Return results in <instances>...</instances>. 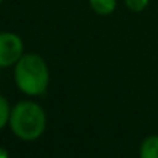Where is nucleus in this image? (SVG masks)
<instances>
[{"instance_id": "nucleus-1", "label": "nucleus", "mask_w": 158, "mask_h": 158, "mask_svg": "<svg viewBox=\"0 0 158 158\" xmlns=\"http://www.w3.org/2000/svg\"><path fill=\"white\" fill-rule=\"evenodd\" d=\"M14 78L19 89L28 95H42L49 83V71L37 54H26L15 63Z\"/></svg>"}, {"instance_id": "nucleus-2", "label": "nucleus", "mask_w": 158, "mask_h": 158, "mask_svg": "<svg viewBox=\"0 0 158 158\" xmlns=\"http://www.w3.org/2000/svg\"><path fill=\"white\" fill-rule=\"evenodd\" d=\"M11 131L22 140L39 138L46 126L45 110L34 102H20L12 107L9 117Z\"/></svg>"}, {"instance_id": "nucleus-3", "label": "nucleus", "mask_w": 158, "mask_h": 158, "mask_svg": "<svg viewBox=\"0 0 158 158\" xmlns=\"http://www.w3.org/2000/svg\"><path fill=\"white\" fill-rule=\"evenodd\" d=\"M23 43L12 32H0V68L11 66L22 58Z\"/></svg>"}, {"instance_id": "nucleus-4", "label": "nucleus", "mask_w": 158, "mask_h": 158, "mask_svg": "<svg viewBox=\"0 0 158 158\" xmlns=\"http://www.w3.org/2000/svg\"><path fill=\"white\" fill-rule=\"evenodd\" d=\"M140 158H158V135H151L141 143Z\"/></svg>"}, {"instance_id": "nucleus-5", "label": "nucleus", "mask_w": 158, "mask_h": 158, "mask_svg": "<svg viewBox=\"0 0 158 158\" xmlns=\"http://www.w3.org/2000/svg\"><path fill=\"white\" fill-rule=\"evenodd\" d=\"M89 5L97 14L107 15V14L114 12V9L117 6V0H89Z\"/></svg>"}, {"instance_id": "nucleus-6", "label": "nucleus", "mask_w": 158, "mask_h": 158, "mask_svg": "<svg viewBox=\"0 0 158 158\" xmlns=\"http://www.w3.org/2000/svg\"><path fill=\"white\" fill-rule=\"evenodd\" d=\"M9 117H11V110H9L8 100L0 95V129H3V126L9 121Z\"/></svg>"}, {"instance_id": "nucleus-7", "label": "nucleus", "mask_w": 158, "mask_h": 158, "mask_svg": "<svg viewBox=\"0 0 158 158\" xmlns=\"http://www.w3.org/2000/svg\"><path fill=\"white\" fill-rule=\"evenodd\" d=\"M124 2H126V6L134 12H140L149 5V0H124Z\"/></svg>"}, {"instance_id": "nucleus-8", "label": "nucleus", "mask_w": 158, "mask_h": 158, "mask_svg": "<svg viewBox=\"0 0 158 158\" xmlns=\"http://www.w3.org/2000/svg\"><path fill=\"white\" fill-rule=\"evenodd\" d=\"M2 2H3V0H0V5H2Z\"/></svg>"}]
</instances>
